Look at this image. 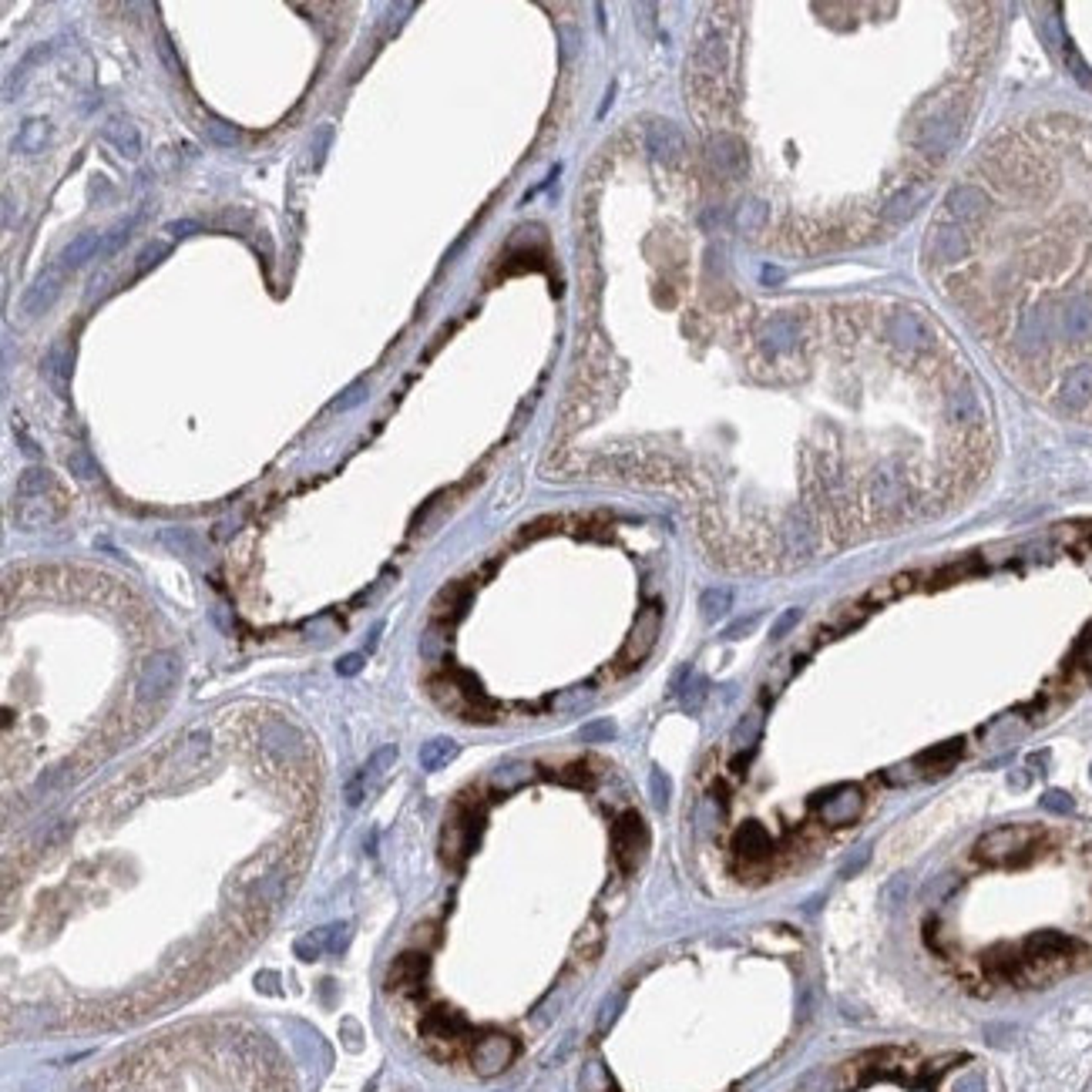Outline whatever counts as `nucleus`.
Wrapping results in <instances>:
<instances>
[{"label":"nucleus","mask_w":1092,"mask_h":1092,"mask_svg":"<svg viewBox=\"0 0 1092 1092\" xmlns=\"http://www.w3.org/2000/svg\"><path fill=\"white\" fill-rule=\"evenodd\" d=\"M1042 840L1039 827H998L989 830L985 837L975 844V857L981 861H1012V857H1025V854Z\"/></svg>","instance_id":"nucleus-1"},{"label":"nucleus","mask_w":1092,"mask_h":1092,"mask_svg":"<svg viewBox=\"0 0 1092 1092\" xmlns=\"http://www.w3.org/2000/svg\"><path fill=\"white\" fill-rule=\"evenodd\" d=\"M128 236V222L118 226L112 232H81L77 239H71L58 255V269H81L91 259H102L104 253H112L118 242Z\"/></svg>","instance_id":"nucleus-2"},{"label":"nucleus","mask_w":1092,"mask_h":1092,"mask_svg":"<svg viewBox=\"0 0 1092 1092\" xmlns=\"http://www.w3.org/2000/svg\"><path fill=\"white\" fill-rule=\"evenodd\" d=\"M178 656L175 652H155L141 662L139 673V699L141 703H155V699H166L178 683Z\"/></svg>","instance_id":"nucleus-3"},{"label":"nucleus","mask_w":1092,"mask_h":1092,"mask_svg":"<svg viewBox=\"0 0 1092 1092\" xmlns=\"http://www.w3.org/2000/svg\"><path fill=\"white\" fill-rule=\"evenodd\" d=\"M813 810H817V817H820L827 827H834V830H837V827H851L864 810V797L854 783H840V787L820 793L817 803H813Z\"/></svg>","instance_id":"nucleus-4"},{"label":"nucleus","mask_w":1092,"mask_h":1092,"mask_svg":"<svg viewBox=\"0 0 1092 1092\" xmlns=\"http://www.w3.org/2000/svg\"><path fill=\"white\" fill-rule=\"evenodd\" d=\"M515 1052H518V1049H515V1039H511V1035H505V1032H488V1035H481V1042L474 1045L470 1066H474L478 1076L491 1079V1076H501V1072L515 1062Z\"/></svg>","instance_id":"nucleus-5"},{"label":"nucleus","mask_w":1092,"mask_h":1092,"mask_svg":"<svg viewBox=\"0 0 1092 1092\" xmlns=\"http://www.w3.org/2000/svg\"><path fill=\"white\" fill-rule=\"evenodd\" d=\"M397 756H400V749H397L394 743H387V747L377 749V753H373V756H370V760L363 763V766H360V774H356L354 780L346 783V803H350V807L363 803V797H367L370 790L380 787L383 780H387V774L394 770Z\"/></svg>","instance_id":"nucleus-6"},{"label":"nucleus","mask_w":1092,"mask_h":1092,"mask_svg":"<svg viewBox=\"0 0 1092 1092\" xmlns=\"http://www.w3.org/2000/svg\"><path fill=\"white\" fill-rule=\"evenodd\" d=\"M646 847L649 834L646 824L639 820V813H622L619 824H615V857H619V867L622 871H635V864L642 861Z\"/></svg>","instance_id":"nucleus-7"},{"label":"nucleus","mask_w":1092,"mask_h":1092,"mask_svg":"<svg viewBox=\"0 0 1092 1092\" xmlns=\"http://www.w3.org/2000/svg\"><path fill=\"white\" fill-rule=\"evenodd\" d=\"M71 367H75V350L67 340H54L48 346V354L40 360V373H44V380L51 383V390L58 397H67L71 394Z\"/></svg>","instance_id":"nucleus-8"},{"label":"nucleus","mask_w":1092,"mask_h":1092,"mask_svg":"<svg viewBox=\"0 0 1092 1092\" xmlns=\"http://www.w3.org/2000/svg\"><path fill=\"white\" fill-rule=\"evenodd\" d=\"M656 635H659V609H646L639 619H635V629L622 649L625 666H639V662L646 659L649 652H652V646H656Z\"/></svg>","instance_id":"nucleus-9"},{"label":"nucleus","mask_w":1092,"mask_h":1092,"mask_svg":"<svg viewBox=\"0 0 1092 1092\" xmlns=\"http://www.w3.org/2000/svg\"><path fill=\"white\" fill-rule=\"evenodd\" d=\"M801 344V323L793 317H770L760 330V346L770 356L776 354H790L793 346Z\"/></svg>","instance_id":"nucleus-10"},{"label":"nucleus","mask_w":1092,"mask_h":1092,"mask_svg":"<svg viewBox=\"0 0 1092 1092\" xmlns=\"http://www.w3.org/2000/svg\"><path fill=\"white\" fill-rule=\"evenodd\" d=\"M891 340L901 350H925L931 346V330H927L917 313H894L888 323Z\"/></svg>","instance_id":"nucleus-11"},{"label":"nucleus","mask_w":1092,"mask_h":1092,"mask_svg":"<svg viewBox=\"0 0 1092 1092\" xmlns=\"http://www.w3.org/2000/svg\"><path fill=\"white\" fill-rule=\"evenodd\" d=\"M58 292H61V273H58V269H48V273H40L38 280H34V286H31V290L24 292L21 313H24L27 319L38 317V313H44V309H48V306H51L54 300H58Z\"/></svg>","instance_id":"nucleus-12"},{"label":"nucleus","mask_w":1092,"mask_h":1092,"mask_svg":"<svg viewBox=\"0 0 1092 1092\" xmlns=\"http://www.w3.org/2000/svg\"><path fill=\"white\" fill-rule=\"evenodd\" d=\"M927 255L935 259V263H958V259H965L968 255V239L962 229H954V226H941V229L931 232V239H927Z\"/></svg>","instance_id":"nucleus-13"},{"label":"nucleus","mask_w":1092,"mask_h":1092,"mask_svg":"<svg viewBox=\"0 0 1092 1092\" xmlns=\"http://www.w3.org/2000/svg\"><path fill=\"white\" fill-rule=\"evenodd\" d=\"M646 145L659 162H673L683 155V131L673 121H652L646 128Z\"/></svg>","instance_id":"nucleus-14"},{"label":"nucleus","mask_w":1092,"mask_h":1092,"mask_svg":"<svg viewBox=\"0 0 1092 1092\" xmlns=\"http://www.w3.org/2000/svg\"><path fill=\"white\" fill-rule=\"evenodd\" d=\"M954 139H958V121H954L952 115H938V118H931V121H925L921 135H917V145H921L927 155H944L954 145Z\"/></svg>","instance_id":"nucleus-15"},{"label":"nucleus","mask_w":1092,"mask_h":1092,"mask_svg":"<svg viewBox=\"0 0 1092 1092\" xmlns=\"http://www.w3.org/2000/svg\"><path fill=\"white\" fill-rule=\"evenodd\" d=\"M948 212L954 219H962V222H971V219H981L985 216V209H989V195L975 185H958V189L948 192Z\"/></svg>","instance_id":"nucleus-16"},{"label":"nucleus","mask_w":1092,"mask_h":1092,"mask_svg":"<svg viewBox=\"0 0 1092 1092\" xmlns=\"http://www.w3.org/2000/svg\"><path fill=\"white\" fill-rule=\"evenodd\" d=\"M710 162L723 175H739L743 166H747V155H743V145L733 135H716L710 141Z\"/></svg>","instance_id":"nucleus-17"},{"label":"nucleus","mask_w":1092,"mask_h":1092,"mask_svg":"<svg viewBox=\"0 0 1092 1092\" xmlns=\"http://www.w3.org/2000/svg\"><path fill=\"white\" fill-rule=\"evenodd\" d=\"M427 971V962H424V954L417 952H407L400 954L394 965H390V975H387V989H417L420 978Z\"/></svg>","instance_id":"nucleus-18"},{"label":"nucleus","mask_w":1092,"mask_h":1092,"mask_svg":"<svg viewBox=\"0 0 1092 1092\" xmlns=\"http://www.w3.org/2000/svg\"><path fill=\"white\" fill-rule=\"evenodd\" d=\"M61 515V508H51V501L40 495V497H21V505H17V524L27 528V532H34V528H48L54 524Z\"/></svg>","instance_id":"nucleus-19"},{"label":"nucleus","mask_w":1092,"mask_h":1092,"mask_svg":"<svg viewBox=\"0 0 1092 1092\" xmlns=\"http://www.w3.org/2000/svg\"><path fill=\"white\" fill-rule=\"evenodd\" d=\"M1016 340H1018V350H1022V354H1039L1042 346H1045V340H1049V323H1045V313H1042V309H1029V313L1022 317Z\"/></svg>","instance_id":"nucleus-20"},{"label":"nucleus","mask_w":1092,"mask_h":1092,"mask_svg":"<svg viewBox=\"0 0 1092 1092\" xmlns=\"http://www.w3.org/2000/svg\"><path fill=\"white\" fill-rule=\"evenodd\" d=\"M104 141H112L118 152L128 155V158H139L141 155V139H139V128L131 125L128 118H108L102 128Z\"/></svg>","instance_id":"nucleus-21"},{"label":"nucleus","mask_w":1092,"mask_h":1092,"mask_svg":"<svg viewBox=\"0 0 1092 1092\" xmlns=\"http://www.w3.org/2000/svg\"><path fill=\"white\" fill-rule=\"evenodd\" d=\"M1062 333L1069 340H1082L1092 333V300L1086 296H1076L1069 300L1066 309H1062Z\"/></svg>","instance_id":"nucleus-22"},{"label":"nucleus","mask_w":1092,"mask_h":1092,"mask_svg":"<svg viewBox=\"0 0 1092 1092\" xmlns=\"http://www.w3.org/2000/svg\"><path fill=\"white\" fill-rule=\"evenodd\" d=\"M962 747H965L962 739L941 743V747H935V749H927V753H921V756L915 760V766H921V770H925L927 776L948 774L954 763H958V756H962Z\"/></svg>","instance_id":"nucleus-23"},{"label":"nucleus","mask_w":1092,"mask_h":1092,"mask_svg":"<svg viewBox=\"0 0 1092 1092\" xmlns=\"http://www.w3.org/2000/svg\"><path fill=\"white\" fill-rule=\"evenodd\" d=\"M1092 400V363H1082V367H1072L1069 377L1062 380V404L1066 407H1082Z\"/></svg>","instance_id":"nucleus-24"},{"label":"nucleus","mask_w":1092,"mask_h":1092,"mask_svg":"<svg viewBox=\"0 0 1092 1092\" xmlns=\"http://www.w3.org/2000/svg\"><path fill=\"white\" fill-rule=\"evenodd\" d=\"M51 139V125H48V118H27L21 131H17V139H13V148L24 155H38L44 152V145Z\"/></svg>","instance_id":"nucleus-25"},{"label":"nucleus","mask_w":1092,"mask_h":1092,"mask_svg":"<svg viewBox=\"0 0 1092 1092\" xmlns=\"http://www.w3.org/2000/svg\"><path fill=\"white\" fill-rule=\"evenodd\" d=\"M458 753H461V747L454 743V739L434 737V739H427V743L420 747V766H424V770H444L447 763L454 760Z\"/></svg>","instance_id":"nucleus-26"},{"label":"nucleus","mask_w":1092,"mask_h":1092,"mask_svg":"<svg viewBox=\"0 0 1092 1092\" xmlns=\"http://www.w3.org/2000/svg\"><path fill=\"white\" fill-rule=\"evenodd\" d=\"M733 847H737V857H747V861H766L770 857V837L763 834L760 827H743L733 840Z\"/></svg>","instance_id":"nucleus-27"},{"label":"nucleus","mask_w":1092,"mask_h":1092,"mask_svg":"<svg viewBox=\"0 0 1092 1092\" xmlns=\"http://www.w3.org/2000/svg\"><path fill=\"white\" fill-rule=\"evenodd\" d=\"M948 417L954 424H978L981 420V404H978V394L971 387H958L948 397Z\"/></svg>","instance_id":"nucleus-28"},{"label":"nucleus","mask_w":1092,"mask_h":1092,"mask_svg":"<svg viewBox=\"0 0 1092 1092\" xmlns=\"http://www.w3.org/2000/svg\"><path fill=\"white\" fill-rule=\"evenodd\" d=\"M605 948V927L598 925V921H588L582 927V935L575 941V958H582V962H595L598 954Z\"/></svg>","instance_id":"nucleus-29"},{"label":"nucleus","mask_w":1092,"mask_h":1092,"mask_svg":"<svg viewBox=\"0 0 1092 1092\" xmlns=\"http://www.w3.org/2000/svg\"><path fill=\"white\" fill-rule=\"evenodd\" d=\"M54 491V478L51 470L44 468H27L21 470V478H17V497H40Z\"/></svg>","instance_id":"nucleus-30"},{"label":"nucleus","mask_w":1092,"mask_h":1092,"mask_svg":"<svg viewBox=\"0 0 1092 1092\" xmlns=\"http://www.w3.org/2000/svg\"><path fill=\"white\" fill-rule=\"evenodd\" d=\"M874 501L877 505H894L901 501V474H894V464H884L874 478Z\"/></svg>","instance_id":"nucleus-31"},{"label":"nucleus","mask_w":1092,"mask_h":1092,"mask_svg":"<svg viewBox=\"0 0 1092 1092\" xmlns=\"http://www.w3.org/2000/svg\"><path fill=\"white\" fill-rule=\"evenodd\" d=\"M729 605H733L729 588H706V592L699 595V612H703L706 622H720L726 612H729Z\"/></svg>","instance_id":"nucleus-32"},{"label":"nucleus","mask_w":1092,"mask_h":1092,"mask_svg":"<svg viewBox=\"0 0 1092 1092\" xmlns=\"http://www.w3.org/2000/svg\"><path fill=\"white\" fill-rule=\"evenodd\" d=\"M706 689H710V683H706V676L689 673V676H686V686H679V689H676V693H679V703H683V710L696 712L699 706H703V699H706Z\"/></svg>","instance_id":"nucleus-33"},{"label":"nucleus","mask_w":1092,"mask_h":1092,"mask_svg":"<svg viewBox=\"0 0 1092 1092\" xmlns=\"http://www.w3.org/2000/svg\"><path fill=\"white\" fill-rule=\"evenodd\" d=\"M763 222H766V205L760 199H747L737 212V229L739 232H760Z\"/></svg>","instance_id":"nucleus-34"},{"label":"nucleus","mask_w":1092,"mask_h":1092,"mask_svg":"<svg viewBox=\"0 0 1092 1092\" xmlns=\"http://www.w3.org/2000/svg\"><path fill=\"white\" fill-rule=\"evenodd\" d=\"M787 545L793 555H807L813 548V534H810V524L807 518H790L787 524Z\"/></svg>","instance_id":"nucleus-35"},{"label":"nucleus","mask_w":1092,"mask_h":1092,"mask_svg":"<svg viewBox=\"0 0 1092 1092\" xmlns=\"http://www.w3.org/2000/svg\"><path fill=\"white\" fill-rule=\"evenodd\" d=\"M917 202H921V192H917V189H901V192H898V195H894V199H891V202H888V209H884V216H888V219H894V222H898V219L911 216V212H915V209H917Z\"/></svg>","instance_id":"nucleus-36"},{"label":"nucleus","mask_w":1092,"mask_h":1092,"mask_svg":"<svg viewBox=\"0 0 1092 1092\" xmlns=\"http://www.w3.org/2000/svg\"><path fill=\"white\" fill-rule=\"evenodd\" d=\"M67 468H71V474H77L81 481H94V478H98V464H94V458L88 454V447H75V451L67 454Z\"/></svg>","instance_id":"nucleus-37"},{"label":"nucleus","mask_w":1092,"mask_h":1092,"mask_svg":"<svg viewBox=\"0 0 1092 1092\" xmlns=\"http://www.w3.org/2000/svg\"><path fill=\"white\" fill-rule=\"evenodd\" d=\"M760 729H763L760 712H747V716L739 720L737 733H733V743H737L739 749H749L753 743H756V737H760Z\"/></svg>","instance_id":"nucleus-38"},{"label":"nucleus","mask_w":1092,"mask_h":1092,"mask_svg":"<svg viewBox=\"0 0 1092 1092\" xmlns=\"http://www.w3.org/2000/svg\"><path fill=\"white\" fill-rule=\"evenodd\" d=\"M202 128H205V135H209V139L216 141V145H226V148H236V145L242 141L239 128L226 125V121H219V118H209Z\"/></svg>","instance_id":"nucleus-39"},{"label":"nucleus","mask_w":1092,"mask_h":1092,"mask_svg":"<svg viewBox=\"0 0 1092 1092\" xmlns=\"http://www.w3.org/2000/svg\"><path fill=\"white\" fill-rule=\"evenodd\" d=\"M424 1029H427V1035H441V1039L454 1042L461 1032H464V1025H461V1022H454L447 1012H437V1016L427 1018V1025H424Z\"/></svg>","instance_id":"nucleus-40"},{"label":"nucleus","mask_w":1092,"mask_h":1092,"mask_svg":"<svg viewBox=\"0 0 1092 1092\" xmlns=\"http://www.w3.org/2000/svg\"><path fill=\"white\" fill-rule=\"evenodd\" d=\"M612 1079L602 1062H588L582 1072V1092H609Z\"/></svg>","instance_id":"nucleus-41"},{"label":"nucleus","mask_w":1092,"mask_h":1092,"mask_svg":"<svg viewBox=\"0 0 1092 1092\" xmlns=\"http://www.w3.org/2000/svg\"><path fill=\"white\" fill-rule=\"evenodd\" d=\"M330 141H333V125H327V121H323V125L313 131V139H309V162H313V166H323Z\"/></svg>","instance_id":"nucleus-42"},{"label":"nucleus","mask_w":1092,"mask_h":1092,"mask_svg":"<svg viewBox=\"0 0 1092 1092\" xmlns=\"http://www.w3.org/2000/svg\"><path fill=\"white\" fill-rule=\"evenodd\" d=\"M367 397H370V387L363 380H356V383H350V387H346L336 400H333V410H354V407H360Z\"/></svg>","instance_id":"nucleus-43"},{"label":"nucleus","mask_w":1092,"mask_h":1092,"mask_svg":"<svg viewBox=\"0 0 1092 1092\" xmlns=\"http://www.w3.org/2000/svg\"><path fill=\"white\" fill-rule=\"evenodd\" d=\"M723 61H726L723 40H706V44L699 48V64H710V71H720Z\"/></svg>","instance_id":"nucleus-44"},{"label":"nucleus","mask_w":1092,"mask_h":1092,"mask_svg":"<svg viewBox=\"0 0 1092 1092\" xmlns=\"http://www.w3.org/2000/svg\"><path fill=\"white\" fill-rule=\"evenodd\" d=\"M323 935H327V927H319L317 935H306L303 941H296V954H300L303 962L319 958V952H323Z\"/></svg>","instance_id":"nucleus-45"},{"label":"nucleus","mask_w":1092,"mask_h":1092,"mask_svg":"<svg viewBox=\"0 0 1092 1092\" xmlns=\"http://www.w3.org/2000/svg\"><path fill=\"white\" fill-rule=\"evenodd\" d=\"M622 1005H625V998L622 995H612V998H605V1005H602V1012H598V1032H605L612 1025V1022H615V1018H619V1012H622Z\"/></svg>","instance_id":"nucleus-46"},{"label":"nucleus","mask_w":1092,"mask_h":1092,"mask_svg":"<svg viewBox=\"0 0 1092 1092\" xmlns=\"http://www.w3.org/2000/svg\"><path fill=\"white\" fill-rule=\"evenodd\" d=\"M612 737H615V726L605 723V720H598V723L582 726V739H585V743H602V739H612Z\"/></svg>","instance_id":"nucleus-47"},{"label":"nucleus","mask_w":1092,"mask_h":1092,"mask_svg":"<svg viewBox=\"0 0 1092 1092\" xmlns=\"http://www.w3.org/2000/svg\"><path fill=\"white\" fill-rule=\"evenodd\" d=\"M1042 803H1045L1049 810H1059V813L1072 810V801H1069V793H1062V790H1049V793L1042 797Z\"/></svg>","instance_id":"nucleus-48"},{"label":"nucleus","mask_w":1092,"mask_h":1092,"mask_svg":"<svg viewBox=\"0 0 1092 1092\" xmlns=\"http://www.w3.org/2000/svg\"><path fill=\"white\" fill-rule=\"evenodd\" d=\"M801 622V609H787L783 612V615H780V619H776V625H774V639H783V635L790 632V629H793V625Z\"/></svg>","instance_id":"nucleus-49"},{"label":"nucleus","mask_w":1092,"mask_h":1092,"mask_svg":"<svg viewBox=\"0 0 1092 1092\" xmlns=\"http://www.w3.org/2000/svg\"><path fill=\"white\" fill-rule=\"evenodd\" d=\"M649 783H652V797H656V803H666L669 801V780H666V774H662V770H652V780H649Z\"/></svg>","instance_id":"nucleus-50"},{"label":"nucleus","mask_w":1092,"mask_h":1092,"mask_svg":"<svg viewBox=\"0 0 1092 1092\" xmlns=\"http://www.w3.org/2000/svg\"><path fill=\"white\" fill-rule=\"evenodd\" d=\"M360 669H363V656H360V652L340 656V662H336V673H340V676H356Z\"/></svg>","instance_id":"nucleus-51"},{"label":"nucleus","mask_w":1092,"mask_h":1092,"mask_svg":"<svg viewBox=\"0 0 1092 1092\" xmlns=\"http://www.w3.org/2000/svg\"><path fill=\"white\" fill-rule=\"evenodd\" d=\"M162 255H166V246H158V242L145 246V249H141V255H139V259H141V263H139V273H145L148 266H155V263H158Z\"/></svg>","instance_id":"nucleus-52"},{"label":"nucleus","mask_w":1092,"mask_h":1092,"mask_svg":"<svg viewBox=\"0 0 1092 1092\" xmlns=\"http://www.w3.org/2000/svg\"><path fill=\"white\" fill-rule=\"evenodd\" d=\"M753 625H756V615H747V619H739V622L729 625L723 632V639H729V642H733V639H743L747 632H753Z\"/></svg>","instance_id":"nucleus-53"},{"label":"nucleus","mask_w":1092,"mask_h":1092,"mask_svg":"<svg viewBox=\"0 0 1092 1092\" xmlns=\"http://www.w3.org/2000/svg\"><path fill=\"white\" fill-rule=\"evenodd\" d=\"M166 229L172 232V236H178V239H185V236H195V232H202V226H199V222H192V219H182V222H168Z\"/></svg>","instance_id":"nucleus-54"},{"label":"nucleus","mask_w":1092,"mask_h":1092,"mask_svg":"<svg viewBox=\"0 0 1092 1092\" xmlns=\"http://www.w3.org/2000/svg\"><path fill=\"white\" fill-rule=\"evenodd\" d=\"M518 774H528V770H524V766H518V763H515V766H505V770H497V774H495V780H497V783H505V787H511V783H518V780H521Z\"/></svg>","instance_id":"nucleus-55"},{"label":"nucleus","mask_w":1092,"mask_h":1092,"mask_svg":"<svg viewBox=\"0 0 1092 1092\" xmlns=\"http://www.w3.org/2000/svg\"><path fill=\"white\" fill-rule=\"evenodd\" d=\"M763 282H766V286H776V282H783V269L763 266Z\"/></svg>","instance_id":"nucleus-56"}]
</instances>
